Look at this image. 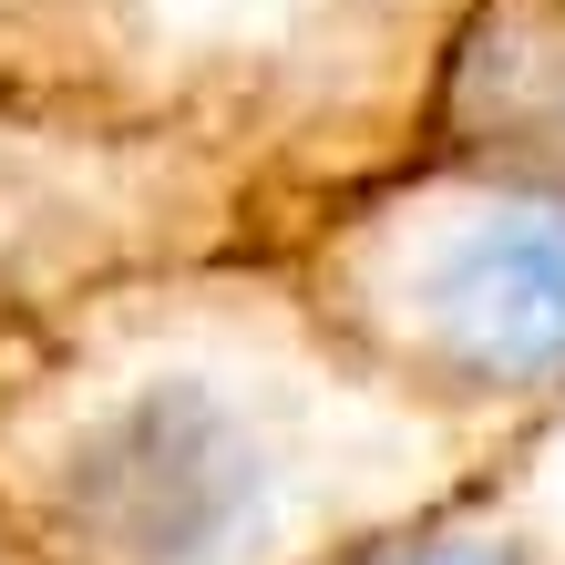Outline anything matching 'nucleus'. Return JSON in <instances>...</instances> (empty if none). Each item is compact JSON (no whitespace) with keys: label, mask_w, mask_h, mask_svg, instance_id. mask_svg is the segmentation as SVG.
I'll return each instance as SVG.
<instances>
[{"label":"nucleus","mask_w":565,"mask_h":565,"mask_svg":"<svg viewBox=\"0 0 565 565\" xmlns=\"http://www.w3.org/2000/svg\"><path fill=\"white\" fill-rule=\"evenodd\" d=\"M422 565H483V555H422Z\"/></svg>","instance_id":"nucleus-2"},{"label":"nucleus","mask_w":565,"mask_h":565,"mask_svg":"<svg viewBox=\"0 0 565 565\" xmlns=\"http://www.w3.org/2000/svg\"><path fill=\"white\" fill-rule=\"evenodd\" d=\"M62 504L93 565H226L257 514V443L206 391H135L73 443Z\"/></svg>","instance_id":"nucleus-1"}]
</instances>
